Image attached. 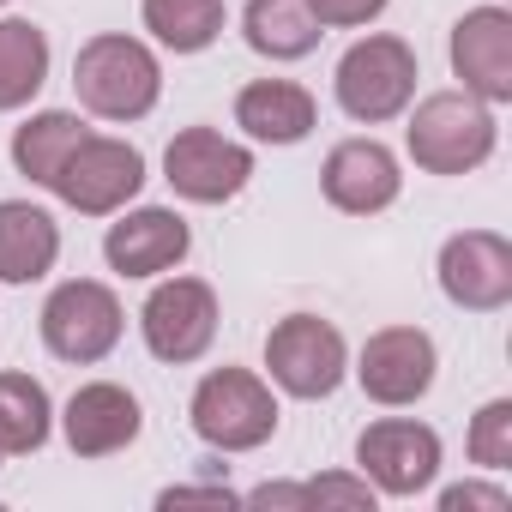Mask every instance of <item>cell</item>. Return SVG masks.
<instances>
[{"label":"cell","instance_id":"obj_1","mask_svg":"<svg viewBox=\"0 0 512 512\" xmlns=\"http://www.w3.org/2000/svg\"><path fill=\"white\" fill-rule=\"evenodd\" d=\"M73 91L97 121H145L163 97V67L139 37L103 31L73 55Z\"/></svg>","mask_w":512,"mask_h":512},{"label":"cell","instance_id":"obj_2","mask_svg":"<svg viewBox=\"0 0 512 512\" xmlns=\"http://www.w3.org/2000/svg\"><path fill=\"white\" fill-rule=\"evenodd\" d=\"M404 145H410L416 169H428V175H470L494 157L500 121L470 91H434V97L416 103V115L404 127Z\"/></svg>","mask_w":512,"mask_h":512},{"label":"cell","instance_id":"obj_3","mask_svg":"<svg viewBox=\"0 0 512 512\" xmlns=\"http://www.w3.org/2000/svg\"><path fill=\"white\" fill-rule=\"evenodd\" d=\"M187 416H193V434L211 446V452H253L278 434V398H272V380L247 374V368H211L193 398H187Z\"/></svg>","mask_w":512,"mask_h":512},{"label":"cell","instance_id":"obj_4","mask_svg":"<svg viewBox=\"0 0 512 512\" xmlns=\"http://www.w3.org/2000/svg\"><path fill=\"white\" fill-rule=\"evenodd\" d=\"M416 79H422L416 49H410L404 37H386V31H380V37H362V43L338 61L332 91H338V109H344L350 121L380 127V121H398V115L410 109Z\"/></svg>","mask_w":512,"mask_h":512},{"label":"cell","instance_id":"obj_5","mask_svg":"<svg viewBox=\"0 0 512 512\" xmlns=\"http://www.w3.org/2000/svg\"><path fill=\"white\" fill-rule=\"evenodd\" d=\"M266 374L278 392L314 404V398H332L350 374V344L332 320L320 314H290L266 332Z\"/></svg>","mask_w":512,"mask_h":512},{"label":"cell","instance_id":"obj_6","mask_svg":"<svg viewBox=\"0 0 512 512\" xmlns=\"http://www.w3.org/2000/svg\"><path fill=\"white\" fill-rule=\"evenodd\" d=\"M121 332H127L121 296H115L109 284H97V278H67V284H55L49 302H43V344H49V356H61V362L91 368V362H103V356L121 344Z\"/></svg>","mask_w":512,"mask_h":512},{"label":"cell","instance_id":"obj_7","mask_svg":"<svg viewBox=\"0 0 512 512\" xmlns=\"http://www.w3.org/2000/svg\"><path fill=\"white\" fill-rule=\"evenodd\" d=\"M139 187H145V151L127 139L85 133L49 193L61 205H73L79 217H115V211H127V199H139Z\"/></svg>","mask_w":512,"mask_h":512},{"label":"cell","instance_id":"obj_8","mask_svg":"<svg viewBox=\"0 0 512 512\" xmlns=\"http://www.w3.org/2000/svg\"><path fill=\"white\" fill-rule=\"evenodd\" d=\"M139 332L157 362L169 368L199 362L217 338V290L205 278H163L139 308Z\"/></svg>","mask_w":512,"mask_h":512},{"label":"cell","instance_id":"obj_9","mask_svg":"<svg viewBox=\"0 0 512 512\" xmlns=\"http://www.w3.org/2000/svg\"><path fill=\"white\" fill-rule=\"evenodd\" d=\"M356 464H362V476L374 482V494L410 500V494H422V488L440 476V434H434L428 422H410V416L368 422V428L356 434Z\"/></svg>","mask_w":512,"mask_h":512},{"label":"cell","instance_id":"obj_10","mask_svg":"<svg viewBox=\"0 0 512 512\" xmlns=\"http://www.w3.org/2000/svg\"><path fill=\"white\" fill-rule=\"evenodd\" d=\"M247 175H253V151L241 139H223L217 127H181L163 151V181L187 205H223L247 187Z\"/></svg>","mask_w":512,"mask_h":512},{"label":"cell","instance_id":"obj_11","mask_svg":"<svg viewBox=\"0 0 512 512\" xmlns=\"http://www.w3.org/2000/svg\"><path fill=\"white\" fill-rule=\"evenodd\" d=\"M434 368H440V350L422 326H380L362 356H356V380L374 404L386 410H404V404H422L434 392Z\"/></svg>","mask_w":512,"mask_h":512},{"label":"cell","instance_id":"obj_12","mask_svg":"<svg viewBox=\"0 0 512 512\" xmlns=\"http://www.w3.org/2000/svg\"><path fill=\"white\" fill-rule=\"evenodd\" d=\"M440 290L464 314H500L512 302V241L494 229H464L440 247Z\"/></svg>","mask_w":512,"mask_h":512},{"label":"cell","instance_id":"obj_13","mask_svg":"<svg viewBox=\"0 0 512 512\" xmlns=\"http://www.w3.org/2000/svg\"><path fill=\"white\" fill-rule=\"evenodd\" d=\"M187 247H193V229H187L181 211H169V205H139V211H127L121 223H109L103 260H109V272H121V278H163V272H175V266L187 260Z\"/></svg>","mask_w":512,"mask_h":512},{"label":"cell","instance_id":"obj_14","mask_svg":"<svg viewBox=\"0 0 512 512\" xmlns=\"http://www.w3.org/2000/svg\"><path fill=\"white\" fill-rule=\"evenodd\" d=\"M452 73L488 109L512 103V13L506 7H470L452 25Z\"/></svg>","mask_w":512,"mask_h":512},{"label":"cell","instance_id":"obj_15","mask_svg":"<svg viewBox=\"0 0 512 512\" xmlns=\"http://www.w3.org/2000/svg\"><path fill=\"white\" fill-rule=\"evenodd\" d=\"M404 175H398V157L380 145V139H344L326 151V169H320V193L326 205H338L344 217H374L398 199Z\"/></svg>","mask_w":512,"mask_h":512},{"label":"cell","instance_id":"obj_16","mask_svg":"<svg viewBox=\"0 0 512 512\" xmlns=\"http://www.w3.org/2000/svg\"><path fill=\"white\" fill-rule=\"evenodd\" d=\"M139 428H145V410H139V398H133L127 386H115V380L79 386V392L67 398V410H61V434H67L73 458H115V452H127V446L139 440Z\"/></svg>","mask_w":512,"mask_h":512},{"label":"cell","instance_id":"obj_17","mask_svg":"<svg viewBox=\"0 0 512 512\" xmlns=\"http://www.w3.org/2000/svg\"><path fill=\"white\" fill-rule=\"evenodd\" d=\"M235 127L260 145H302L320 127V103L296 79H253L235 97Z\"/></svg>","mask_w":512,"mask_h":512},{"label":"cell","instance_id":"obj_18","mask_svg":"<svg viewBox=\"0 0 512 512\" xmlns=\"http://www.w3.org/2000/svg\"><path fill=\"white\" fill-rule=\"evenodd\" d=\"M61 260V223L31 199H0V284H37Z\"/></svg>","mask_w":512,"mask_h":512},{"label":"cell","instance_id":"obj_19","mask_svg":"<svg viewBox=\"0 0 512 512\" xmlns=\"http://www.w3.org/2000/svg\"><path fill=\"white\" fill-rule=\"evenodd\" d=\"M241 37H247L253 55H266V61H302V55L320 49L326 25L308 13V0H247Z\"/></svg>","mask_w":512,"mask_h":512},{"label":"cell","instance_id":"obj_20","mask_svg":"<svg viewBox=\"0 0 512 512\" xmlns=\"http://www.w3.org/2000/svg\"><path fill=\"white\" fill-rule=\"evenodd\" d=\"M55 434V398L31 374H0V458H25L43 452Z\"/></svg>","mask_w":512,"mask_h":512},{"label":"cell","instance_id":"obj_21","mask_svg":"<svg viewBox=\"0 0 512 512\" xmlns=\"http://www.w3.org/2000/svg\"><path fill=\"white\" fill-rule=\"evenodd\" d=\"M49 85V31L31 19H0V115L25 109Z\"/></svg>","mask_w":512,"mask_h":512},{"label":"cell","instance_id":"obj_22","mask_svg":"<svg viewBox=\"0 0 512 512\" xmlns=\"http://www.w3.org/2000/svg\"><path fill=\"white\" fill-rule=\"evenodd\" d=\"M85 133H91V127H85L73 109H43V115H31V121L13 133V169H19L25 181H37V187H55L61 163L73 157V145H79Z\"/></svg>","mask_w":512,"mask_h":512},{"label":"cell","instance_id":"obj_23","mask_svg":"<svg viewBox=\"0 0 512 512\" xmlns=\"http://www.w3.org/2000/svg\"><path fill=\"white\" fill-rule=\"evenodd\" d=\"M139 19H145V31H151L163 49L199 55V49H211V43L223 37L229 7H223V0H145Z\"/></svg>","mask_w":512,"mask_h":512},{"label":"cell","instance_id":"obj_24","mask_svg":"<svg viewBox=\"0 0 512 512\" xmlns=\"http://www.w3.org/2000/svg\"><path fill=\"white\" fill-rule=\"evenodd\" d=\"M470 464L482 470H512V398H488L470 416Z\"/></svg>","mask_w":512,"mask_h":512},{"label":"cell","instance_id":"obj_25","mask_svg":"<svg viewBox=\"0 0 512 512\" xmlns=\"http://www.w3.org/2000/svg\"><path fill=\"white\" fill-rule=\"evenodd\" d=\"M308 488V506H350V512H374V482L368 476H314L302 482Z\"/></svg>","mask_w":512,"mask_h":512},{"label":"cell","instance_id":"obj_26","mask_svg":"<svg viewBox=\"0 0 512 512\" xmlns=\"http://www.w3.org/2000/svg\"><path fill=\"white\" fill-rule=\"evenodd\" d=\"M392 0H308V13L326 25V31H356V25H374Z\"/></svg>","mask_w":512,"mask_h":512},{"label":"cell","instance_id":"obj_27","mask_svg":"<svg viewBox=\"0 0 512 512\" xmlns=\"http://www.w3.org/2000/svg\"><path fill=\"white\" fill-rule=\"evenodd\" d=\"M512 494L500 482H452L440 488V512H506Z\"/></svg>","mask_w":512,"mask_h":512},{"label":"cell","instance_id":"obj_28","mask_svg":"<svg viewBox=\"0 0 512 512\" xmlns=\"http://www.w3.org/2000/svg\"><path fill=\"white\" fill-rule=\"evenodd\" d=\"M241 506H290V512H302L308 506V488L302 482H260L253 494H241Z\"/></svg>","mask_w":512,"mask_h":512},{"label":"cell","instance_id":"obj_29","mask_svg":"<svg viewBox=\"0 0 512 512\" xmlns=\"http://www.w3.org/2000/svg\"><path fill=\"white\" fill-rule=\"evenodd\" d=\"M157 506H241L235 488H163Z\"/></svg>","mask_w":512,"mask_h":512},{"label":"cell","instance_id":"obj_30","mask_svg":"<svg viewBox=\"0 0 512 512\" xmlns=\"http://www.w3.org/2000/svg\"><path fill=\"white\" fill-rule=\"evenodd\" d=\"M0 7H7V0H0Z\"/></svg>","mask_w":512,"mask_h":512}]
</instances>
